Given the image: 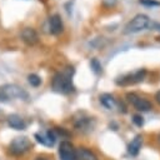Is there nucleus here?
I'll use <instances>...</instances> for the list:
<instances>
[{"label": "nucleus", "mask_w": 160, "mask_h": 160, "mask_svg": "<svg viewBox=\"0 0 160 160\" xmlns=\"http://www.w3.org/2000/svg\"><path fill=\"white\" fill-rule=\"evenodd\" d=\"M74 68H66V70L61 72H56L51 80V88L54 91L60 94H70L75 90V86L72 84V76Z\"/></svg>", "instance_id": "obj_1"}, {"label": "nucleus", "mask_w": 160, "mask_h": 160, "mask_svg": "<svg viewBox=\"0 0 160 160\" xmlns=\"http://www.w3.org/2000/svg\"><path fill=\"white\" fill-rule=\"evenodd\" d=\"M15 98L28 99V92L16 84H5L0 86V100L6 101Z\"/></svg>", "instance_id": "obj_2"}, {"label": "nucleus", "mask_w": 160, "mask_h": 160, "mask_svg": "<svg viewBox=\"0 0 160 160\" xmlns=\"http://www.w3.org/2000/svg\"><path fill=\"white\" fill-rule=\"evenodd\" d=\"M150 24V19L144 14L135 15L124 28V34H136L145 30Z\"/></svg>", "instance_id": "obj_3"}, {"label": "nucleus", "mask_w": 160, "mask_h": 160, "mask_svg": "<svg viewBox=\"0 0 160 160\" xmlns=\"http://www.w3.org/2000/svg\"><path fill=\"white\" fill-rule=\"evenodd\" d=\"M31 148V141L26 136H18L10 142V152L14 155H22Z\"/></svg>", "instance_id": "obj_4"}, {"label": "nucleus", "mask_w": 160, "mask_h": 160, "mask_svg": "<svg viewBox=\"0 0 160 160\" xmlns=\"http://www.w3.org/2000/svg\"><path fill=\"white\" fill-rule=\"evenodd\" d=\"M59 156L60 160H76V150L74 149L70 141H61L59 146Z\"/></svg>", "instance_id": "obj_5"}, {"label": "nucleus", "mask_w": 160, "mask_h": 160, "mask_svg": "<svg viewBox=\"0 0 160 160\" xmlns=\"http://www.w3.org/2000/svg\"><path fill=\"white\" fill-rule=\"evenodd\" d=\"M20 36H21V40L28 45H35L39 41V35L36 30L32 28H24L21 30Z\"/></svg>", "instance_id": "obj_6"}, {"label": "nucleus", "mask_w": 160, "mask_h": 160, "mask_svg": "<svg viewBox=\"0 0 160 160\" xmlns=\"http://www.w3.org/2000/svg\"><path fill=\"white\" fill-rule=\"evenodd\" d=\"M49 25H50V32H51L52 35H59V34H61L62 30H64L62 20H61L60 15H58V14L50 16V19H49Z\"/></svg>", "instance_id": "obj_7"}, {"label": "nucleus", "mask_w": 160, "mask_h": 160, "mask_svg": "<svg viewBox=\"0 0 160 160\" xmlns=\"http://www.w3.org/2000/svg\"><path fill=\"white\" fill-rule=\"evenodd\" d=\"M8 125L11 128V129H15V130H24L26 128V124L24 121V119L16 114H11L9 115L8 118Z\"/></svg>", "instance_id": "obj_8"}, {"label": "nucleus", "mask_w": 160, "mask_h": 160, "mask_svg": "<svg viewBox=\"0 0 160 160\" xmlns=\"http://www.w3.org/2000/svg\"><path fill=\"white\" fill-rule=\"evenodd\" d=\"M141 144H142V136H141V135H136V136L131 140V142L129 144V146H128L129 154H130L131 156H136V155L139 154L140 149H141Z\"/></svg>", "instance_id": "obj_9"}, {"label": "nucleus", "mask_w": 160, "mask_h": 160, "mask_svg": "<svg viewBox=\"0 0 160 160\" xmlns=\"http://www.w3.org/2000/svg\"><path fill=\"white\" fill-rule=\"evenodd\" d=\"M76 160H99L95 152L88 148H79L76 150Z\"/></svg>", "instance_id": "obj_10"}, {"label": "nucleus", "mask_w": 160, "mask_h": 160, "mask_svg": "<svg viewBox=\"0 0 160 160\" xmlns=\"http://www.w3.org/2000/svg\"><path fill=\"white\" fill-rule=\"evenodd\" d=\"M100 102H101L102 106H105L109 110L114 109L116 106V104H118L116 99L111 94H102V95H100Z\"/></svg>", "instance_id": "obj_11"}, {"label": "nucleus", "mask_w": 160, "mask_h": 160, "mask_svg": "<svg viewBox=\"0 0 160 160\" xmlns=\"http://www.w3.org/2000/svg\"><path fill=\"white\" fill-rule=\"evenodd\" d=\"M134 108L138 110V111H149L152 109V104L146 100V99H142V98H138L136 101L132 104Z\"/></svg>", "instance_id": "obj_12"}, {"label": "nucleus", "mask_w": 160, "mask_h": 160, "mask_svg": "<svg viewBox=\"0 0 160 160\" xmlns=\"http://www.w3.org/2000/svg\"><path fill=\"white\" fill-rule=\"evenodd\" d=\"M115 82L118 85H129V84H132V74H128V75H122V76H119L116 78Z\"/></svg>", "instance_id": "obj_13"}, {"label": "nucleus", "mask_w": 160, "mask_h": 160, "mask_svg": "<svg viewBox=\"0 0 160 160\" xmlns=\"http://www.w3.org/2000/svg\"><path fill=\"white\" fill-rule=\"evenodd\" d=\"M34 136H35V139H36L38 142H40V144H42L45 146H52L54 145V142L48 138V135H41V134H38L36 132Z\"/></svg>", "instance_id": "obj_14"}, {"label": "nucleus", "mask_w": 160, "mask_h": 160, "mask_svg": "<svg viewBox=\"0 0 160 160\" xmlns=\"http://www.w3.org/2000/svg\"><path fill=\"white\" fill-rule=\"evenodd\" d=\"M90 68L92 69V71H94L96 75H100V74L102 72V66H101L100 61H99L98 59H95V58L90 60Z\"/></svg>", "instance_id": "obj_15"}, {"label": "nucleus", "mask_w": 160, "mask_h": 160, "mask_svg": "<svg viewBox=\"0 0 160 160\" xmlns=\"http://www.w3.org/2000/svg\"><path fill=\"white\" fill-rule=\"evenodd\" d=\"M28 81H29V84H30L31 86L38 88V86L41 84V78H40L39 75H36V74H29V75H28Z\"/></svg>", "instance_id": "obj_16"}, {"label": "nucleus", "mask_w": 160, "mask_h": 160, "mask_svg": "<svg viewBox=\"0 0 160 160\" xmlns=\"http://www.w3.org/2000/svg\"><path fill=\"white\" fill-rule=\"evenodd\" d=\"M145 75H146V70L141 69V70H138L136 72L132 74V84L135 82H140L145 79Z\"/></svg>", "instance_id": "obj_17"}, {"label": "nucleus", "mask_w": 160, "mask_h": 160, "mask_svg": "<svg viewBox=\"0 0 160 160\" xmlns=\"http://www.w3.org/2000/svg\"><path fill=\"white\" fill-rule=\"evenodd\" d=\"M139 2L141 5H144V6H150V8H152V6H160V2L156 1V0H139Z\"/></svg>", "instance_id": "obj_18"}, {"label": "nucleus", "mask_w": 160, "mask_h": 160, "mask_svg": "<svg viewBox=\"0 0 160 160\" xmlns=\"http://www.w3.org/2000/svg\"><path fill=\"white\" fill-rule=\"evenodd\" d=\"M132 122H134L136 126L141 128V126L144 125V118H142L141 115H139V114H135V115L132 116Z\"/></svg>", "instance_id": "obj_19"}, {"label": "nucleus", "mask_w": 160, "mask_h": 160, "mask_svg": "<svg viewBox=\"0 0 160 160\" xmlns=\"http://www.w3.org/2000/svg\"><path fill=\"white\" fill-rule=\"evenodd\" d=\"M101 4H102L105 8L110 9V8H114V6L118 4V0H101Z\"/></svg>", "instance_id": "obj_20"}, {"label": "nucleus", "mask_w": 160, "mask_h": 160, "mask_svg": "<svg viewBox=\"0 0 160 160\" xmlns=\"http://www.w3.org/2000/svg\"><path fill=\"white\" fill-rule=\"evenodd\" d=\"M138 98H139V96H138L135 92H128V94H126V99H128V101L131 102V104H134Z\"/></svg>", "instance_id": "obj_21"}, {"label": "nucleus", "mask_w": 160, "mask_h": 160, "mask_svg": "<svg viewBox=\"0 0 160 160\" xmlns=\"http://www.w3.org/2000/svg\"><path fill=\"white\" fill-rule=\"evenodd\" d=\"M155 100H156V101L160 104V90H159V91L155 94Z\"/></svg>", "instance_id": "obj_22"}, {"label": "nucleus", "mask_w": 160, "mask_h": 160, "mask_svg": "<svg viewBox=\"0 0 160 160\" xmlns=\"http://www.w3.org/2000/svg\"><path fill=\"white\" fill-rule=\"evenodd\" d=\"M35 160H46V159H42V158H38V159H35Z\"/></svg>", "instance_id": "obj_23"}, {"label": "nucleus", "mask_w": 160, "mask_h": 160, "mask_svg": "<svg viewBox=\"0 0 160 160\" xmlns=\"http://www.w3.org/2000/svg\"><path fill=\"white\" fill-rule=\"evenodd\" d=\"M159 142H160V134H159Z\"/></svg>", "instance_id": "obj_24"}]
</instances>
